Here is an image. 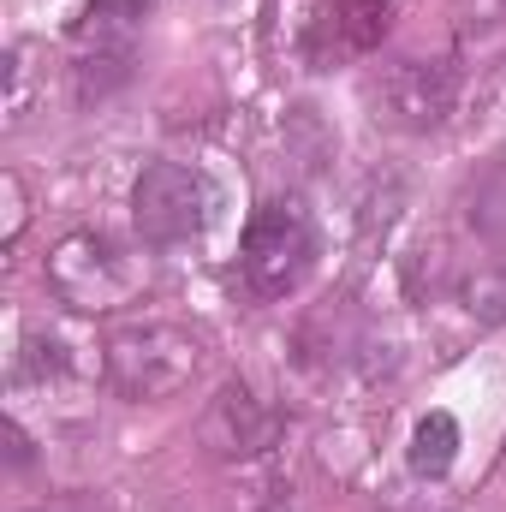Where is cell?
Segmentation results:
<instances>
[{
  "instance_id": "11",
  "label": "cell",
  "mask_w": 506,
  "mask_h": 512,
  "mask_svg": "<svg viewBox=\"0 0 506 512\" xmlns=\"http://www.w3.org/2000/svg\"><path fill=\"white\" fill-rule=\"evenodd\" d=\"M233 512H304L298 477L280 471L274 459L245 465V471H239V489H233Z\"/></svg>"
},
{
  "instance_id": "14",
  "label": "cell",
  "mask_w": 506,
  "mask_h": 512,
  "mask_svg": "<svg viewBox=\"0 0 506 512\" xmlns=\"http://www.w3.org/2000/svg\"><path fill=\"white\" fill-rule=\"evenodd\" d=\"M459 18L465 24H506V0H465Z\"/></svg>"
},
{
  "instance_id": "12",
  "label": "cell",
  "mask_w": 506,
  "mask_h": 512,
  "mask_svg": "<svg viewBox=\"0 0 506 512\" xmlns=\"http://www.w3.org/2000/svg\"><path fill=\"white\" fill-rule=\"evenodd\" d=\"M459 298L471 316L483 322H506V262H489L477 274H459Z\"/></svg>"
},
{
  "instance_id": "9",
  "label": "cell",
  "mask_w": 506,
  "mask_h": 512,
  "mask_svg": "<svg viewBox=\"0 0 506 512\" xmlns=\"http://www.w3.org/2000/svg\"><path fill=\"white\" fill-rule=\"evenodd\" d=\"M459 221H465V233H471L477 245L506 251V155H489V161L465 179V191H459Z\"/></svg>"
},
{
  "instance_id": "16",
  "label": "cell",
  "mask_w": 506,
  "mask_h": 512,
  "mask_svg": "<svg viewBox=\"0 0 506 512\" xmlns=\"http://www.w3.org/2000/svg\"><path fill=\"white\" fill-rule=\"evenodd\" d=\"M399 512H405V507H399ZM429 512H447V507H429Z\"/></svg>"
},
{
  "instance_id": "15",
  "label": "cell",
  "mask_w": 506,
  "mask_h": 512,
  "mask_svg": "<svg viewBox=\"0 0 506 512\" xmlns=\"http://www.w3.org/2000/svg\"><path fill=\"white\" fill-rule=\"evenodd\" d=\"M30 512H102V501H90V495H66V501H48V507H30Z\"/></svg>"
},
{
  "instance_id": "7",
  "label": "cell",
  "mask_w": 506,
  "mask_h": 512,
  "mask_svg": "<svg viewBox=\"0 0 506 512\" xmlns=\"http://www.w3.org/2000/svg\"><path fill=\"white\" fill-rule=\"evenodd\" d=\"M393 18H399V0H328L322 18L304 36V54H310L316 72H334L346 60H364V54H376L381 42H387Z\"/></svg>"
},
{
  "instance_id": "13",
  "label": "cell",
  "mask_w": 506,
  "mask_h": 512,
  "mask_svg": "<svg viewBox=\"0 0 506 512\" xmlns=\"http://www.w3.org/2000/svg\"><path fill=\"white\" fill-rule=\"evenodd\" d=\"M66 370V340L60 334H24V352H18V376H60Z\"/></svg>"
},
{
  "instance_id": "5",
  "label": "cell",
  "mask_w": 506,
  "mask_h": 512,
  "mask_svg": "<svg viewBox=\"0 0 506 512\" xmlns=\"http://www.w3.org/2000/svg\"><path fill=\"white\" fill-rule=\"evenodd\" d=\"M155 0H90L72 24V84L78 102H108L120 84L131 78L137 60V36Z\"/></svg>"
},
{
  "instance_id": "1",
  "label": "cell",
  "mask_w": 506,
  "mask_h": 512,
  "mask_svg": "<svg viewBox=\"0 0 506 512\" xmlns=\"http://www.w3.org/2000/svg\"><path fill=\"white\" fill-rule=\"evenodd\" d=\"M203 352L209 346L197 328L167 322V316H143V322H120L102 340V376L131 405H161L197 382Z\"/></svg>"
},
{
  "instance_id": "6",
  "label": "cell",
  "mask_w": 506,
  "mask_h": 512,
  "mask_svg": "<svg viewBox=\"0 0 506 512\" xmlns=\"http://www.w3.org/2000/svg\"><path fill=\"white\" fill-rule=\"evenodd\" d=\"M280 441H286V411H274L268 399H256L245 382H227L209 399V411H203V447L221 465H233V471L274 459Z\"/></svg>"
},
{
  "instance_id": "3",
  "label": "cell",
  "mask_w": 506,
  "mask_h": 512,
  "mask_svg": "<svg viewBox=\"0 0 506 512\" xmlns=\"http://www.w3.org/2000/svg\"><path fill=\"white\" fill-rule=\"evenodd\" d=\"M316 262V221L298 197H262L251 209V227H245V245H239V274L251 286V298L262 304H280L286 292L304 286Z\"/></svg>"
},
{
  "instance_id": "4",
  "label": "cell",
  "mask_w": 506,
  "mask_h": 512,
  "mask_svg": "<svg viewBox=\"0 0 506 512\" xmlns=\"http://www.w3.org/2000/svg\"><path fill=\"white\" fill-rule=\"evenodd\" d=\"M209 215H215V185L191 161H149L131 185V227L149 251L203 239Z\"/></svg>"
},
{
  "instance_id": "8",
  "label": "cell",
  "mask_w": 506,
  "mask_h": 512,
  "mask_svg": "<svg viewBox=\"0 0 506 512\" xmlns=\"http://www.w3.org/2000/svg\"><path fill=\"white\" fill-rule=\"evenodd\" d=\"M381 108L399 131H441L459 108V66L453 60H399L381 78Z\"/></svg>"
},
{
  "instance_id": "2",
  "label": "cell",
  "mask_w": 506,
  "mask_h": 512,
  "mask_svg": "<svg viewBox=\"0 0 506 512\" xmlns=\"http://www.w3.org/2000/svg\"><path fill=\"white\" fill-rule=\"evenodd\" d=\"M48 292L78 316H108L143 292V262L102 227H72L48 251Z\"/></svg>"
},
{
  "instance_id": "10",
  "label": "cell",
  "mask_w": 506,
  "mask_h": 512,
  "mask_svg": "<svg viewBox=\"0 0 506 512\" xmlns=\"http://www.w3.org/2000/svg\"><path fill=\"white\" fill-rule=\"evenodd\" d=\"M453 459H459V423H453V411H429V417H417V429H411V447H405V465H411V477H423V483H441V477L453 471Z\"/></svg>"
}]
</instances>
